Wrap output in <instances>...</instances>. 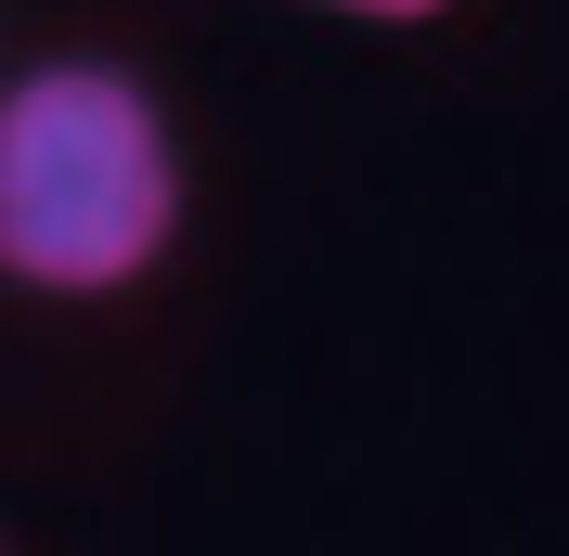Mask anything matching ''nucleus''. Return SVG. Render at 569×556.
Segmentation results:
<instances>
[{"label":"nucleus","instance_id":"obj_1","mask_svg":"<svg viewBox=\"0 0 569 556\" xmlns=\"http://www.w3.org/2000/svg\"><path fill=\"white\" fill-rule=\"evenodd\" d=\"M181 246L169 105L104 52H52L0 91V272L39 298H130Z\"/></svg>","mask_w":569,"mask_h":556},{"label":"nucleus","instance_id":"obj_2","mask_svg":"<svg viewBox=\"0 0 569 556\" xmlns=\"http://www.w3.org/2000/svg\"><path fill=\"white\" fill-rule=\"evenodd\" d=\"M323 13H350V27H440L453 0H323Z\"/></svg>","mask_w":569,"mask_h":556}]
</instances>
